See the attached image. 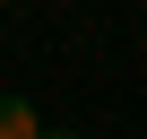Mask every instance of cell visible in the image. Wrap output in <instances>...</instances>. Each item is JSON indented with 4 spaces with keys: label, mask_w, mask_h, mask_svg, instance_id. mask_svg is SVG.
Instances as JSON below:
<instances>
[{
    "label": "cell",
    "mask_w": 147,
    "mask_h": 139,
    "mask_svg": "<svg viewBox=\"0 0 147 139\" xmlns=\"http://www.w3.org/2000/svg\"><path fill=\"white\" fill-rule=\"evenodd\" d=\"M0 9H9V0H0Z\"/></svg>",
    "instance_id": "3"
},
{
    "label": "cell",
    "mask_w": 147,
    "mask_h": 139,
    "mask_svg": "<svg viewBox=\"0 0 147 139\" xmlns=\"http://www.w3.org/2000/svg\"><path fill=\"white\" fill-rule=\"evenodd\" d=\"M43 139H78V130H43Z\"/></svg>",
    "instance_id": "2"
},
{
    "label": "cell",
    "mask_w": 147,
    "mask_h": 139,
    "mask_svg": "<svg viewBox=\"0 0 147 139\" xmlns=\"http://www.w3.org/2000/svg\"><path fill=\"white\" fill-rule=\"evenodd\" d=\"M0 139H43V113H35V96H0Z\"/></svg>",
    "instance_id": "1"
}]
</instances>
